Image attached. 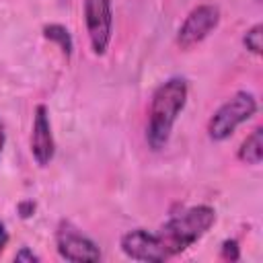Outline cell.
<instances>
[{
	"instance_id": "cell-1",
	"label": "cell",
	"mask_w": 263,
	"mask_h": 263,
	"mask_svg": "<svg viewBox=\"0 0 263 263\" xmlns=\"http://www.w3.org/2000/svg\"><path fill=\"white\" fill-rule=\"evenodd\" d=\"M187 95H189L187 80L181 76L166 78L154 88L148 107V123H146V142L152 150H162L168 144L177 117L185 109Z\"/></svg>"
},
{
	"instance_id": "cell-2",
	"label": "cell",
	"mask_w": 263,
	"mask_h": 263,
	"mask_svg": "<svg viewBox=\"0 0 263 263\" xmlns=\"http://www.w3.org/2000/svg\"><path fill=\"white\" fill-rule=\"evenodd\" d=\"M214 224H216V210L212 205L201 203L187 208L181 214L166 220L160 226L158 236L162 238L171 255H179L185 249H189L193 242H197Z\"/></svg>"
},
{
	"instance_id": "cell-3",
	"label": "cell",
	"mask_w": 263,
	"mask_h": 263,
	"mask_svg": "<svg viewBox=\"0 0 263 263\" xmlns=\"http://www.w3.org/2000/svg\"><path fill=\"white\" fill-rule=\"evenodd\" d=\"M257 113V97L249 90L234 92L226 103H222L208 121V136L212 142L228 140L238 125L249 121Z\"/></svg>"
},
{
	"instance_id": "cell-4",
	"label": "cell",
	"mask_w": 263,
	"mask_h": 263,
	"mask_svg": "<svg viewBox=\"0 0 263 263\" xmlns=\"http://www.w3.org/2000/svg\"><path fill=\"white\" fill-rule=\"evenodd\" d=\"M55 249L62 259L70 263H95L101 261L99 245L80 232L72 222L62 220L55 228Z\"/></svg>"
},
{
	"instance_id": "cell-5",
	"label": "cell",
	"mask_w": 263,
	"mask_h": 263,
	"mask_svg": "<svg viewBox=\"0 0 263 263\" xmlns=\"http://www.w3.org/2000/svg\"><path fill=\"white\" fill-rule=\"evenodd\" d=\"M119 247L127 259L144 261V263H162L168 257H173L166 245L162 242V238L158 236V232H150L144 228L125 232L119 240Z\"/></svg>"
},
{
	"instance_id": "cell-6",
	"label": "cell",
	"mask_w": 263,
	"mask_h": 263,
	"mask_svg": "<svg viewBox=\"0 0 263 263\" xmlns=\"http://www.w3.org/2000/svg\"><path fill=\"white\" fill-rule=\"evenodd\" d=\"M84 25L92 51L97 55H103L111 43L113 33L111 0H84Z\"/></svg>"
},
{
	"instance_id": "cell-7",
	"label": "cell",
	"mask_w": 263,
	"mask_h": 263,
	"mask_svg": "<svg viewBox=\"0 0 263 263\" xmlns=\"http://www.w3.org/2000/svg\"><path fill=\"white\" fill-rule=\"evenodd\" d=\"M220 23V8L216 4H199L195 6L177 31V45L181 49H191L201 43Z\"/></svg>"
},
{
	"instance_id": "cell-8",
	"label": "cell",
	"mask_w": 263,
	"mask_h": 263,
	"mask_svg": "<svg viewBox=\"0 0 263 263\" xmlns=\"http://www.w3.org/2000/svg\"><path fill=\"white\" fill-rule=\"evenodd\" d=\"M31 154L39 166H47L55 154V140H53V132H51L49 111L45 105L35 107L33 129H31Z\"/></svg>"
},
{
	"instance_id": "cell-9",
	"label": "cell",
	"mask_w": 263,
	"mask_h": 263,
	"mask_svg": "<svg viewBox=\"0 0 263 263\" xmlns=\"http://www.w3.org/2000/svg\"><path fill=\"white\" fill-rule=\"evenodd\" d=\"M238 160L245 164H261L263 160V127H255L238 148Z\"/></svg>"
},
{
	"instance_id": "cell-10",
	"label": "cell",
	"mask_w": 263,
	"mask_h": 263,
	"mask_svg": "<svg viewBox=\"0 0 263 263\" xmlns=\"http://www.w3.org/2000/svg\"><path fill=\"white\" fill-rule=\"evenodd\" d=\"M43 37L49 39L51 43H55V45L62 49V53H64L66 58L72 55V49H74L72 35H70V31H68L64 25H58V23L45 25V27H43Z\"/></svg>"
},
{
	"instance_id": "cell-11",
	"label": "cell",
	"mask_w": 263,
	"mask_h": 263,
	"mask_svg": "<svg viewBox=\"0 0 263 263\" xmlns=\"http://www.w3.org/2000/svg\"><path fill=\"white\" fill-rule=\"evenodd\" d=\"M242 45L253 55H261V51H263V25L261 23L247 29V33L242 35Z\"/></svg>"
},
{
	"instance_id": "cell-12",
	"label": "cell",
	"mask_w": 263,
	"mask_h": 263,
	"mask_svg": "<svg viewBox=\"0 0 263 263\" xmlns=\"http://www.w3.org/2000/svg\"><path fill=\"white\" fill-rule=\"evenodd\" d=\"M220 257H222L224 261H230V263L238 261V259H240V247H238V242H236L234 238H226V240L220 245Z\"/></svg>"
},
{
	"instance_id": "cell-13",
	"label": "cell",
	"mask_w": 263,
	"mask_h": 263,
	"mask_svg": "<svg viewBox=\"0 0 263 263\" xmlns=\"http://www.w3.org/2000/svg\"><path fill=\"white\" fill-rule=\"evenodd\" d=\"M35 210H37V205H35V201L33 199H23V201H18V205H16V212H18V216L21 218H31L33 214H35Z\"/></svg>"
},
{
	"instance_id": "cell-14",
	"label": "cell",
	"mask_w": 263,
	"mask_h": 263,
	"mask_svg": "<svg viewBox=\"0 0 263 263\" xmlns=\"http://www.w3.org/2000/svg\"><path fill=\"white\" fill-rule=\"evenodd\" d=\"M14 261H18V263H21V261L33 263V261H39V255H35V253H33L29 247H23V249H21V251L14 255Z\"/></svg>"
},
{
	"instance_id": "cell-15",
	"label": "cell",
	"mask_w": 263,
	"mask_h": 263,
	"mask_svg": "<svg viewBox=\"0 0 263 263\" xmlns=\"http://www.w3.org/2000/svg\"><path fill=\"white\" fill-rule=\"evenodd\" d=\"M8 238H10V234H8V230H6V226L0 222V253L6 249V245H8Z\"/></svg>"
},
{
	"instance_id": "cell-16",
	"label": "cell",
	"mask_w": 263,
	"mask_h": 263,
	"mask_svg": "<svg viewBox=\"0 0 263 263\" xmlns=\"http://www.w3.org/2000/svg\"><path fill=\"white\" fill-rule=\"evenodd\" d=\"M4 146H6V132H4V123H2V119H0V156H2V152H4Z\"/></svg>"
}]
</instances>
